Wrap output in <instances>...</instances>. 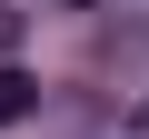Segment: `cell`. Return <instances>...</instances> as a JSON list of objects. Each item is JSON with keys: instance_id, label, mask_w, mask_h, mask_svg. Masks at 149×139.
<instances>
[{"instance_id": "1", "label": "cell", "mask_w": 149, "mask_h": 139, "mask_svg": "<svg viewBox=\"0 0 149 139\" xmlns=\"http://www.w3.org/2000/svg\"><path fill=\"white\" fill-rule=\"evenodd\" d=\"M30 109H40V80L0 60V129H10V119H30Z\"/></svg>"}, {"instance_id": "2", "label": "cell", "mask_w": 149, "mask_h": 139, "mask_svg": "<svg viewBox=\"0 0 149 139\" xmlns=\"http://www.w3.org/2000/svg\"><path fill=\"white\" fill-rule=\"evenodd\" d=\"M20 30H30V20L10 10V0H0V60H10V50H20Z\"/></svg>"}, {"instance_id": "3", "label": "cell", "mask_w": 149, "mask_h": 139, "mask_svg": "<svg viewBox=\"0 0 149 139\" xmlns=\"http://www.w3.org/2000/svg\"><path fill=\"white\" fill-rule=\"evenodd\" d=\"M139 139H149V99H139Z\"/></svg>"}, {"instance_id": "4", "label": "cell", "mask_w": 149, "mask_h": 139, "mask_svg": "<svg viewBox=\"0 0 149 139\" xmlns=\"http://www.w3.org/2000/svg\"><path fill=\"white\" fill-rule=\"evenodd\" d=\"M70 10H80V0H70Z\"/></svg>"}]
</instances>
